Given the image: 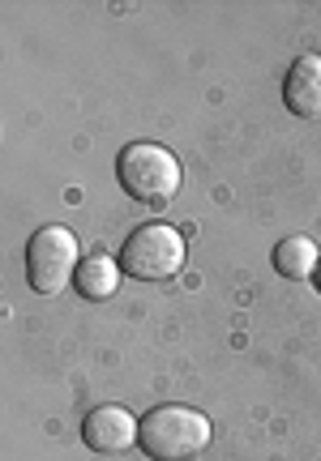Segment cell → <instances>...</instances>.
<instances>
[{"label": "cell", "instance_id": "8992f818", "mask_svg": "<svg viewBox=\"0 0 321 461\" xmlns=\"http://www.w3.org/2000/svg\"><path fill=\"white\" fill-rule=\"evenodd\" d=\"M283 103L296 115H321V56H296V65L288 68V82H283Z\"/></svg>", "mask_w": 321, "mask_h": 461}, {"label": "cell", "instance_id": "7a4b0ae2", "mask_svg": "<svg viewBox=\"0 0 321 461\" xmlns=\"http://www.w3.org/2000/svg\"><path fill=\"white\" fill-rule=\"evenodd\" d=\"M116 176L129 197L151 201V205L171 201L176 188H180V163H176V154L163 146H151V141H133V146L120 149Z\"/></svg>", "mask_w": 321, "mask_h": 461}, {"label": "cell", "instance_id": "52a82bcc", "mask_svg": "<svg viewBox=\"0 0 321 461\" xmlns=\"http://www.w3.org/2000/svg\"><path fill=\"white\" fill-rule=\"evenodd\" d=\"M317 265H321V252L317 244L308 240V235H291V240H283V244L274 248V269L283 274V278L291 282H305L317 274Z\"/></svg>", "mask_w": 321, "mask_h": 461}, {"label": "cell", "instance_id": "277c9868", "mask_svg": "<svg viewBox=\"0 0 321 461\" xmlns=\"http://www.w3.org/2000/svg\"><path fill=\"white\" fill-rule=\"evenodd\" d=\"M78 240L65 227H43L31 235L26 248V278L39 295H60L78 278Z\"/></svg>", "mask_w": 321, "mask_h": 461}, {"label": "cell", "instance_id": "6da1fadb", "mask_svg": "<svg viewBox=\"0 0 321 461\" xmlns=\"http://www.w3.org/2000/svg\"><path fill=\"white\" fill-rule=\"evenodd\" d=\"M142 453L151 461H193L210 445V419L193 406H154L142 419Z\"/></svg>", "mask_w": 321, "mask_h": 461}, {"label": "cell", "instance_id": "ba28073f", "mask_svg": "<svg viewBox=\"0 0 321 461\" xmlns=\"http://www.w3.org/2000/svg\"><path fill=\"white\" fill-rule=\"evenodd\" d=\"M73 286H78V295L82 299H112L120 286V261H112V257H86L82 265H78V278H73Z\"/></svg>", "mask_w": 321, "mask_h": 461}, {"label": "cell", "instance_id": "9c48e42d", "mask_svg": "<svg viewBox=\"0 0 321 461\" xmlns=\"http://www.w3.org/2000/svg\"><path fill=\"white\" fill-rule=\"evenodd\" d=\"M313 282H317V291H321V265H317V274H313Z\"/></svg>", "mask_w": 321, "mask_h": 461}, {"label": "cell", "instance_id": "5b68a950", "mask_svg": "<svg viewBox=\"0 0 321 461\" xmlns=\"http://www.w3.org/2000/svg\"><path fill=\"white\" fill-rule=\"evenodd\" d=\"M82 440L86 448H95L103 457H120L142 440V423L124 406H95L82 419Z\"/></svg>", "mask_w": 321, "mask_h": 461}, {"label": "cell", "instance_id": "3957f363", "mask_svg": "<svg viewBox=\"0 0 321 461\" xmlns=\"http://www.w3.org/2000/svg\"><path fill=\"white\" fill-rule=\"evenodd\" d=\"M120 269L137 282H168L185 269V240L168 222L137 227L120 248Z\"/></svg>", "mask_w": 321, "mask_h": 461}]
</instances>
